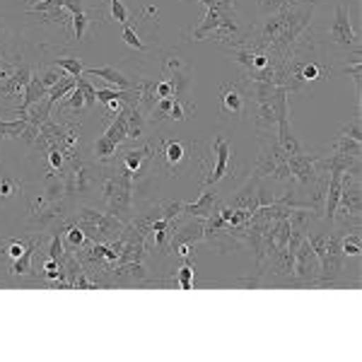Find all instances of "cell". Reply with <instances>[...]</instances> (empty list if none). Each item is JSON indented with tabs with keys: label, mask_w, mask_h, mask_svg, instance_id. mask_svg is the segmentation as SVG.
Masks as SVG:
<instances>
[{
	"label": "cell",
	"mask_w": 362,
	"mask_h": 362,
	"mask_svg": "<svg viewBox=\"0 0 362 362\" xmlns=\"http://www.w3.org/2000/svg\"><path fill=\"white\" fill-rule=\"evenodd\" d=\"M104 17H107V20H116V22H121V25H126L131 15H128V8L121 3V0H109V13Z\"/></svg>",
	"instance_id": "obj_35"
},
{
	"label": "cell",
	"mask_w": 362,
	"mask_h": 362,
	"mask_svg": "<svg viewBox=\"0 0 362 362\" xmlns=\"http://www.w3.org/2000/svg\"><path fill=\"white\" fill-rule=\"evenodd\" d=\"M220 206H223L220 194L215 191V186H208V189H203V194H201V198H198L196 203H184V215H186V218L206 220V218H210V215L218 213Z\"/></svg>",
	"instance_id": "obj_18"
},
{
	"label": "cell",
	"mask_w": 362,
	"mask_h": 362,
	"mask_svg": "<svg viewBox=\"0 0 362 362\" xmlns=\"http://www.w3.org/2000/svg\"><path fill=\"white\" fill-rule=\"evenodd\" d=\"M196 145H189L184 140H160L155 145V165L165 169L169 177H179V172L189 165L191 153H194Z\"/></svg>",
	"instance_id": "obj_10"
},
{
	"label": "cell",
	"mask_w": 362,
	"mask_h": 362,
	"mask_svg": "<svg viewBox=\"0 0 362 362\" xmlns=\"http://www.w3.org/2000/svg\"><path fill=\"white\" fill-rule=\"evenodd\" d=\"M25 249H27V242H20V239H8V242L0 247V254L8 256L10 261H15V259H20V256L25 254Z\"/></svg>",
	"instance_id": "obj_34"
},
{
	"label": "cell",
	"mask_w": 362,
	"mask_h": 362,
	"mask_svg": "<svg viewBox=\"0 0 362 362\" xmlns=\"http://www.w3.org/2000/svg\"><path fill=\"white\" fill-rule=\"evenodd\" d=\"M321 280V266L319 259L314 254L312 244L307 242V237L300 242V247L295 251V266H293V276L290 283L293 285H309V288H319Z\"/></svg>",
	"instance_id": "obj_11"
},
{
	"label": "cell",
	"mask_w": 362,
	"mask_h": 362,
	"mask_svg": "<svg viewBox=\"0 0 362 362\" xmlns=\"http://www.w3.org/2000/svg\"><path fill=\"white\" fill-rule=\"evenodd\" d=\"M68 201H51L44 194L27 196V220L32 230L39 232H54L58 227L68 223Z\"/></svg>",
	"instance_id": "obj_5"
},
{
	"label": "cell",
	"mask_w": 362,
	"mask_h": 362,
	"mask_svg": "<svg viewBox=\"0 0 362 362\" xmlns=\"http://www.w3.org/2000/svg\"><path fill=\"white\" fill-rule=\"evenodd\" d=\"M256 177L276 179L280 184H293L288 169V153L280 148L276 133H264L261 136V148H259V160H256Z\"/></svg>",
	"instance_id": "obj_6"
},
{
	"label": "cell",
	"mask_w": 362,
	"mask_h": 362,
	"mask_svg": "<svg viewBox=\"0 0 362 362\" xmlns=\"http://www.w3.org/2000/svg\"><path fill=\"white\" fill-rule=\"evenodd\" d=\"M331 155L343 160L346 165H360V155H362V140H353V138H346V136H338V140L334 143V150Z\"/></svg>",
	"instance_id": "obj_21"
},
{
	"label": "cell",
	"mask_w": 362,
	"mask_h": 362,
	"mask_svg": "<svg viewBox=\"0 0 362 362\" xmlns=\"http://www.w3.org/2000/svg\"><path fill=\"white\" fill-rule=\"evenodd\" d=\"M119 148H121V145H116L109 138L102 136V138H97V143H95V148H92V150H95V157H97L99 165H114Z\"/></svg>",
	"instance_id": "obj_24"
},
{
	"label": "cell",
	"mask_w": 362,
	"mask_h": 362,
	"mask_svg": "<svg viewBox=\"0 0 362 362\" xmlns=\"http://www.w3.org/2000/svg\"><path fill=\"white\" fill-rule=\"evenodd\" d=\"M63 242H66L68 247H73V249H80V247H83V244L87 242V235H85L83 230H80L78 225H73V223L68 220V223H66V230H63Z\"/></svg>",
	"instance_id": "obj_29"
},
{
	"label": "cell",
	"mask_w": 362,
	"mask_h": 362,
	"mask_svg": "<svg viewBox=\"0 0 362 362\" xmlns=\"http://www.w3.org/2000/svg\"><path fill=\"white\" fill-rule=\"evenodd\" d=\"M196 3L206 5V8L223 10V13H232V15H239V0H196Z\"/></svg>",
	"instance_id": "obj_36"
},
{
	"label": "cell",
	"mask_w": 362,
	"mask_h": 362,
	"mask_svg": "<svg viewBox=\"0 0 362 362\" xmlns=\"http://www.w3.org/2000/svg\"><path fill=\"white\" fill-rule=\"evenodd\" d=\"M104 138H109L116 145H124L126 140H128V128H126V114H124V109H121V112L114 116V121L109 124L107 131H104Z\"/></svg>",
	"instance_id": "obj_25"
},
{
	"label": "cell",
	"mask_w": 362,
	"mask_h": 362,
	"mask_svg": "<svg viewBox=\"0 0 362 362\" xmlns=\"http://www.w3.org/2000/svg\"><path fill=\"white\" fill-rule=\"evenodd\" d=\"M312 15L314 3L290 5V8L268 13L264 20L247 27V34H244V39L239 44H247L251 49L266 51L278 61H285L290 46L312 25Z\"/></svg>",
	"instance_id": "obj_1"
},
{
	"label": "cell",
	"mask_w": 362,
	"mask_h": 362,
	"mask_svg": "<svg viewBox=\"0 0 362 362\" xmlns=\"http://www.w3.org/2000/svg\"><path fill=\"white\" fill-rule=\"evenodd\" d=\"M20 191H22L20 181L13 179L10 174H5L3 167H0V201H10V198H15Z\"/></svg>",
	"instance_id": "obj_27"
},
{
	"label": "cell",
	"mask_w": 362,
	"mask_h": 362,
	"mask_svg": "<svg viewBox=\"0 0 362 362\" xmlns=\"http://www.w3.org/2000/svg\"><path fill=\"white\" fill-rule=\"evenodd\" d=\"M189 68L184 61H181V56L177 51H167L165 58H162V75H169V73H177V70H184Z\"/></svg>",
	"instance_id": "obj_33"
},
{
	"label": "cell",
	"mask_w": 362,
	"mask_h": 362,
	"mask_svg": "<svg viewBox=\"0 0 362 362\" xmlns=\"http://www.w3.org/2000/svg\"><path fill=\"white\" fill-rule=\"evenodd\" d=\"M341 249L343 256H360V232L341 235Z\"/></svg>",
	"instance_id": "obj_32"
},
{
	"label": "cell",
	"mask_w": 362,
	"mask_h": 362,
	"mask_svg": "<svg viewBox=\"0 0 362 362\" xmlns=\"http://www.w3.org/2000/svg\"><path fill=\"white\" fill-rule=\"evenodd\" d=\"M194 276H196V266L194 264H184L179 268V273L172 278V283H177L181 290H191L194 288Z\"/></svg>",
	"instance_id": "obj_30"
},
{
	"label": "cell",
	"mask_w": 362,
	"mask_h": 362,
	"mask_svg": "<svg viewBox=\"0 0 362 362\" xmlns=\"http://www.w3.org/2000/svg\"><path fill=\"white\" fill-rule=\"evenodd\" d=\"M307 242L312 244L314 254L319 259L321 266V280L319 288H331V285L338 283L343 273V249H341V232H334V235H309L307 232Z\"/></svg>",
	"instance_id": "obj_3"
},
{
	"label": "cell",
	"mask_w": 362,
	"mask_h": 362,
	"mask_svg": "<svg viewBox=\"0 0 362 362\" xmlns=\"http://www.w3.org/2000/svg\"><path fill=\"white\" fill-rule=\"evenodd\" d=\"M63 5H66V10L70 13V32H73V42H83V37L87 34V29L95 20V13H90V10L85 8L83 0H63Z\"/></svg>",
	"instance_id": "obj_17"
},
{
	"label": "cell",
	"mask_w": 362,
	"mask_h": 362,
	"mask_svg": "<svg viewBox=\"0 0 362 362\" xmlns=\"http://www.w3.org/2000/svg\"><path fill=\"white\" fill-rule=\"evenodd\" d=\"M155 160V145H143V148H131L121 155L119 160V172L126 174L133 184H138L140 179L148 174L150 165Z\"/></svg>",
	"instance_id": "obj_14"
},
{
	"label": "cell",
	"mask_w": 362,
	"mask_h": 362,
	"mask_svg": "<svg viewBox=\"0 0 362 362\" xmlns=\"http://www.w3.org/2000/svg\"><path fill=\"white\" fill-rule=\"evenodd\" d=\"M15 68H17V63H13V61H8V58L0 56V90H3V85L10 80V75L15 73Z\"/></svg>",
	"instance_id": "obj_39"
},
{
	"label": "cell",
	"mask_w": 362,
	"mask_h": 362,
	"mask_svg": "<svg viewBox=\"0 0 362 362\" xmlns=\"http://www.w3.org/2000/svg\"><path fill=\"white\" fill-rule=\"evenodd\" d=\"M27 128V116H20L15 121H0V140H8V138H22Z\"/></svg>",
	"instance_id": "obj_26"
},
{
	"label": "cell",
	"mask_w": 362,
	"mask_h": 362,
	"mask_svg": "<svg viewBox=\"0 0 362 362\" xmlns=\"http://www.w3.org/2000/svg\"><path fill=\"white\" fill-rule=\"evenodd\" d=\"M341 136L353 138V140H362V124H360V112H355V116L350 119V124L343 126Z\"/></svg>",
	"instance_id": "obj_38"
},
{
	"label": "cell",
	"mask_w": 362,
	"mask_h": 362,
	"mask_svg": "<svg viewBox=\"0 0 362 362\" xmlns=\"http://www.w3.org/2000/svg\"><path fill=\"white\" fill-rule=\"evenodd\" d=\"M32 75H34V70L29 68L27 63H17L15 73L10 75V80L3 85L0 95H5V97H17V99L22 102V95H25V90H27L29 80H32Z\"/></svg>",
	"instance_id": "obj_20"
},
{
	"label": "cell",
	"mask_w": 362,
	"mask_h": 362,
	"mask_svg": "<svg viewBox=\"0 0 362 362\" xmlns=\"http://www.w3.org/2000/svg\"><path fill=\"white\" fill-rule=\"evenodd\" d=\"M126 114V128H128V140H138L143 138L145 126H148V116H145L143 109L138 104H131V107H124Z\"/></svg>",
	"instance_id": "obj_22"
},
{
	"label": "cell",
	"mask_w": 362,
	"mask_h": 362,
	"mask_svg": "<svg viewBox=\"0 0 362 362\" xmlns=\"http://www.w3.org/2000/svg\"><path fill=\"white\" fill-rule=\"evenodd\" d=\"M203 237H206V220L201 218H191L184 220L177 225V230L172 232V237H169V251H177L179 256H184V259H189L191 251L198 242H203Z\"/></svg>",
	"instance_id": "obj_12"
},
{
	"label": "cell",
	"mask_w": 362,
	"mask_h": 362,
	"mask_svg": "<svg viewBox=\"0 0 362 362\" xmlns=\"http://www.w3.org/2000/svg\"><path fill=\"white\" fill-rule=\"evenodd\" d=\"M99 198L104 201V208L107 213H112L114 218L124 220V223H131L133 218V191H136V184L121 174L119 169L112 174H104L99 179Z\"/></svg>",
	"instance_id": "obj_2"
},
{
	"label": "cell",
	"mask_w": 362,
	"mask_h": 362,
	"mask_svg": "<svg viewBox=\"0 0 362 362\" xmlns=\"http://www.w3.org/2000/svg\"><path fill=\"white\" fill-rule=\"evenodd\" d=\"M213 165H208L206 160H201V172H203V189L208 186H218L220 181L227 177H235L237 165H235V148L232 143L223 136H218L213 140Z\"/></svg>",
	"instance_id": "obj_8"
},
{
	"label": "cell",
	"mask_w": 362,
	"mask_h": 362,
	"mask_svg": "<svg viewBox=\"0 0 362 362\" xmlns=\"http://www.w3.org/2000/svg\"><path fill=\"white\" fill-rule=\"evenodd\" d=\"M54 66H58L63 70V73H68L70 78H80L83 75V61L80 58H75V56H63V58H54Z\"/></svg>",
	"instance_id": "obj_28"
},
{
	"label": "cell",
	"mask_w": 362,
	"mask_h": 362,
	"mask_svg": "<svg viewBox=\"0 0 362 362\" xmlns=\"http://www.w3.org/2000/svg\"><path fill=\"white\" fill-rule=\"evenodd\" d=\"M247 109H249V92L242 80L223 85V90H220V112H223L225 119L239 121L247 114Z\"/></svg>",
	"instance_id": "obj_15"
},
{
	"label": "cell",
	"mask_w": 362,
	"mask_h": 362,
	"mask_svg": "<svg viewBox=\"0 0 362 362\" xmlns=\"http://www.w3.org/2000/svg\"><path fill=\"white\" fill-rule=\"evenodd\" d=\"M280 90H283V87H280ZM251 102H254V128H256V133H259V136H264V133H276V128H278V95L251 99Z\"/></svg>",
	"instance_id": "obj_16"
},
{
	"label": "cell",
	"mask_w": 362,
	"mask_h": 362,
	"mask_svg": "<svg viewBox=\"0 0 362 362\" xmlns=\"http://www.w3.org/2000/svg\"><path fill=\"white\" fill-rule=\"evenodd\" d=\"M329 42L341 46V49H346V51H355V54H360V37L353 29V22H350L348 5L341 3L336 8L334 25H331V29H329Z\"/></svg>",
	"instance_id": "obj_13"
},
{
	"label": "cell",
	"mask_w": 362,
	"mask_h": 362,
	"mask_svg": "<svg viewBox=\"0 0 362 362\" xmlns=\"http://www.w3.org/2000/svg\"><path fill=\"white\" fill-rule=\"evenodd\" d=\"M288 169H290V179H293L290 186H300V189H309L321 177L329 174L326 157H321L317 153H305V150L297 155H288Z\"/></svg>",
	"instance_id": "obj_9"
},
{
	"label": "cell",
	"mask_w": 362,
	"mask_h": 362,
	"mask_svg": "<svg viewBox=\"0 0 362 362\" xmlns=\"http://www.w3.org/2000/svg\"><path fill=\"white\" fill-rule=\"evenodd\" d=\"M83 75H92V78H102L107 80L109 85H114L116 90H136L138 80L136 78H128L126 73H121L119 68L114 66H104V68H85Z\"/></svg>",
	"instance_id": "obj_19"
},
{
	"label": "cell",
	"mask_w": 362,
	"mask_h": 362,
	"mask_svg": "<svg viewBox=\"0 0 362 362\" xmlns=\"http://www.w3.org/2000/svg\"><path fill=\"white\" fill-rule=\"evenodd\" d=\"M70 223L78 225L87 235V239H92V242H114L126 227L124 220L114 218L107 210H97L90 206L78 208L75 215L70 213Z\"/></svg>",
	"instance_id": "obj_4"
},
{
	"label": "cell",
	"mask_w": 362,
	"mask_h": 362,
	"mask_svg": "<svg viewBox=\"0 0 362 362\" xmlns=\"http://www.w3.org/2000/svg\"><path fill=\"white\" fill-rule=\"evenodd\" d=\"M99 169L92 162L83 160V157H73L66 169V201H83V198L92 196L99 189Z\"/></svg>",
	"instance_id": "obj_7"
},
{
	"label": "cell",
	"mask_w": 362,
	"mask_h": 362,
	"mask_svg": "<svg viewBox=\"0 0 362 362\" xmlns=\"http://www.w3.org/2000/svg\"><path fill=\"white\" fill-rule=\"evenodd\" d=\"M124 42H126V46H131L133 51H138V54H145V51H148V46H145V42L140 39L138 29L133 25H128V22L124 27Z\"/></svg>",
	"instance_id": "obj_31"
},
{
	"label": "cell",
	"mask_w": 362,
	"mask_h": 362,
	"mask_svg": "<svg viewBox=\"0 0 362 362\" xmlns=\"http://www.w3.org/2000/svg\"><path fill=\"white\" fill-rule=\"evenodd\" d=\"M56 107H58V112H68L73 116H83L85 112H90V109H87V102H85V92L80 90L78 85H75V90H70Z\"/></svg>",
	"instance_id": "obj_23"
},
{
	"label": "cell",
	"mask_w": 362,
	"mask_h": 362,
	"mask_svg": "<svg viewBox=\"0 0 362 362\" xmlns=\"http://www.w3.org/2000/svg\"><path fill=\"white\" fill-rule=\"evenodd\" d=\"M78 87H80V90H83V92H85V102H87V109H90V112H92V109L97 107V87H92V85H90V80H85L83 75H80V78H78Z\"/></svg>",
	"instance_id": "obj_37"
},
{
	"label": "cell",
	"mask_w": 362,
	"mask_h": 362,
	"mask_svg": "<svg viewBox=\"0 0 362 362\" xmlns=\"http://www.w3.org/2000/svg\"><path fill=\"white\" fill-rule=\"evenodd\" d=\"M360 70H362V63H360V58H353V63L350 66H346V73L353 78V83H355V90L360 92Z\"/></svg>",
	"instance_id": "obj_40"
}]
</instances>
